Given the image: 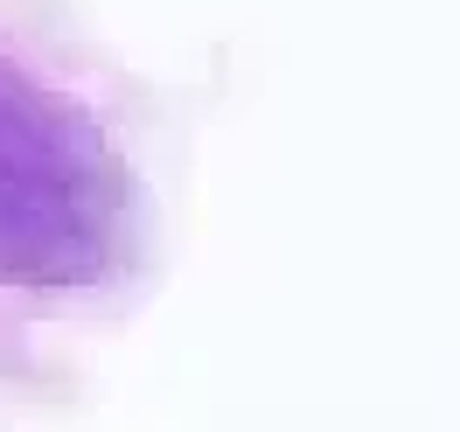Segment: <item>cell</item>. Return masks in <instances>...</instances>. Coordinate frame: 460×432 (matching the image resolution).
Listing matches in <instances>:
<instances>
[{"mask_svg": "<svg viewBox=\"0 0 460 432\" xmlns=\"http://www.w3.org/2000/svg\"><path fill=\"white\" fill-rule=\"evenodd\" d=\"M133 216L91 105L0 49V287H98L133 251Z\"/></svg>", "mask_w": 460, "mask_h": 432, "instance_id": "6da1fadb", "label": "cell"}]
</instances>
